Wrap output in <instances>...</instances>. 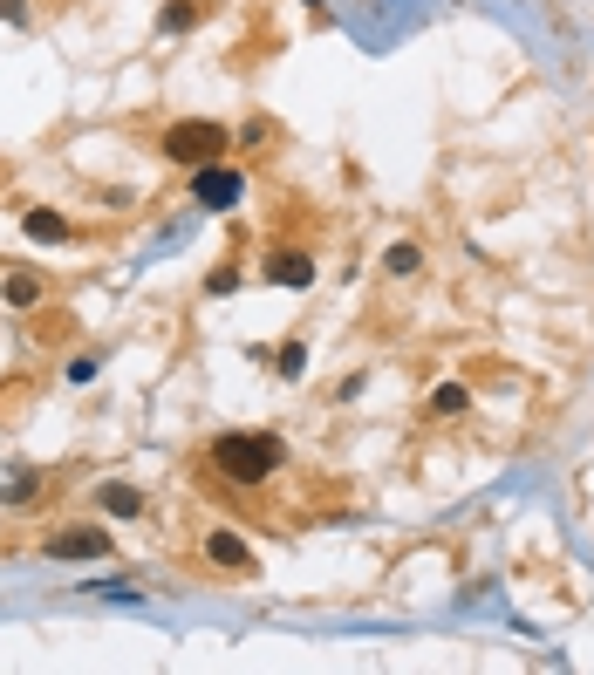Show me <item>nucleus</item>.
Returning <instances> with one entry per match:
<instances>
[{
  "instance_id": "obj_1",
  "label": "nucleus",
  "mask_w": 594,
  "mask_h": 675,
  "mask_svg": "<svg viewBox=\"0 0 594 675\" xmlns=\"http://www.w3.org/2000/svg\"><path fill=\"white\" fill-rule=\"evenodd\" d=\"M280 457H287V444H280L274 430H226L212 444V471L226 485H267L280 471Z\"/></svg>"
},
{
  "instance_id": "obj_2",
  "label": "nucleus",
  "mask_w": 594,
  "mask_h": 675,
  "mask_svg": "<svg viewBox=\"0 0 594 675\" xmlns=\"http://www.w3.org/2000/svg\"><path fill=\"white\" fill-rule=\"evenodd\" d=\"M226 144H233V137H226L212 116H178V123L164 130V157H171V164H185V171L219 164V157H226Z\"/></svg>"
},
{
  "instance_id": "obj_3",
  "label": "nucleus",
  "mask_w": 594,
  "mask_h": 675,
  "mask_svg": "<svg viewBox=\"0 0 594 675\" xmlns=\"http://www.w3.org/2000/svg\"><path fill=\"white\" fill-rule=\"evenodd\" d=\"M192 198L205 212H233L239 198H246V178H239L233 164H198L192 171Z\"/></svg>"
},
{
  "instance_id": "obj_4",
  "label": "nucleus",
  "mask_w": 594,
  "mask_h": 675,
  "mask_svg": "<svg viewBox=\"0 0 594 675\" xmlns=\"http://www.w3.org/2000/svg\"><path fill=\"white\" fill-rule=\"evenodd\" d=\"M48 560H110V532L103 525H69L48 539Z\"/></svg>"
},
{
  "instance_id": "obj_5",
  "label": "nucleus",
  "mask_w": 594,
  "mask_h": 675,
  "mask_svg": "<svg viewBox=\"0 0 594 675\" xmlns=\"http://www.w3.org/2000/svg\"><path fill=\"white\" fill-rule=\"evenodd\" d=\"M274 287H315V260L308 253H267V266H260Z\"/></svg>"
},
{
  "instance_id": "obj_6",
  "label": "nucleus",
  "mask_w": 594,
  "mask_h": 675,
  "mask_svg": "<svg viewBox=\"0 0 594 675\" xmlns=\"http://www.w3.org/2000/svg\"><path fill=\"white\" fill-rule=\"evenodd\" d=\"M41 294H48V280H41L35 266H14V273L0 280V300H7V307H41Z\"/></svg>"
},
{
  "instance_id": "obj_7",
  "label": "nucleus",
  "mask_w": 594,
  "mask_h": 675,
  "mask_svg": "<svg viewBox=\"0 0 594 675\" xmlns=\"http://www.w3.org/2000/svg\"><path fill=\"white\" fill-rule=\"evenodd\" d=\"M205 560H219V566H233V573H246V566H253V553H246V539H239V532L212 525V532H205Z\"/></svg>"
},
{
  "instance_id": "obj_8",
  "label": "nucleus",
  "mask_w": 594,
  "mask_h": 675,
  "mask_svg": "<svg viewBox=\"0 0 594 675\" xmlns=\"http://www.w3.org/2000/svg\"><path fill=\"white\" fill-rule=\"evenodd\" d=\"M21 232H28V239H41V246H62V239H69V219H62V212H48V205H35V212L21 219Z\"/></svg>"
},
{
  "instance_id": "obj_9",
  "label": "nucleus",
  "mask_w": 594,
  "mask_h": 675,
  "mask_svg": "<svg viewBox=\"0 0 594 675\" xmlns=\"http://www.w3.org/2000/svg\"><path fill=\"white\" fill-rule=\"evenodd\" d=\"M205 7H212V0H171V7L158 14V28H164V35H185V28L205 21Z\"/></svg>"
},
{
  "instance_id": "obj_10",
  "label": "nucleus",
  "mask_w": 594,
  "mask_h": 675,
  "mask_svg": "<svg viewBox=\"0 0 594 675\" xmlns=\"http://www.w3.org/2000/svg\"><path fill=\"white\" fill-rule=\"evenodd\" d=\"M103 512H110V519H137V512H144V491L137 485H103Z\"/></svg>"
},
{
  "instance_id": "obj_11",
  "label": "nucleus",
  "mask_w": 594,
  "mask_h": 675,
  "mask_svg": "<svg viewBox=\"0 0 594 675\" xmlns=\"http://www.w3.org/2000/svg\"><path fill=\"white\" fill-rule=\"evenodd\" d=\"M417 266H424V246H410V239H396L390 253H383V273H390V280H410Z\"/></svg>"
},
{
  "instance_id": "obj_12",
  "label": "nucleus",
  "mask_w": 594,
  "mask_h": 675,
  "mask_svg": "<svg viewBox=\"0 0 594 675\" xmlns=\"http://www.w3.org/2000/svg\"><path fill=\"white\" fill-rule=\"evenodd\" d=\"M431 410H437V416H465V410H472V396H465V382H444V389H437V396H431Z\"/></svg>"
},
{
  "instance_id": "obj_13",
  "label": "nucleus",
  "mask_w": 594,
  "mask_h": 675,
  "mask_svg": "<svg viewBox=\"0 0 594 675\" xmlns=\"http://www.w3.org/2000/svg\"><path fill=\"white\" fill-rule=\"evenodd\" d=\"M274 369L287 375V382H294V375H308V348H301V341H287V348L274 355Z\"/></svg>"
},
{
  "instance_id": "obj_14",
  "label": "nucleus",
  "mask_w": 594,
  "mask_h": 675,
  "mask_svg": "<svg viewBox=\"0 0 594 675\" xmlns=\"http://www.w3.org/2000/svg\"><path fill=\"white\" fill-rule=\"evenodd\" d=\"M69 382H76V389L82 382H96V355H76V362H69Z\"/></svg>"
},
{
  "instance_id": "obj_15",
  "label": "nucleus",
  "mask_w": 594,
  "mask_h": 675,
  "mask_svg": "<svg viewBox=\"0 0 594 675\" xmlns=\"http://www.w3.org/2000/svg\"><path fill=\"white\" fill-rule=\"evenodd\" d=\"M28 14V0H0V21H21Z\"/></svg>"
},
{
  "instance_id": "obj_16",
  "label": "nucleus",
  "mask_w": 594,
  "mask_h": 675,
  "mask_svg": "<svg viewBox=\"0 0 594 675\" xmlns=\"http://www.w3.org/2000/svg\"><path fill=\"white\" fill-rule=\"evenodd\" d=\"M308 7H321V0H308Z\"/></svg>"
}]
</instances>
